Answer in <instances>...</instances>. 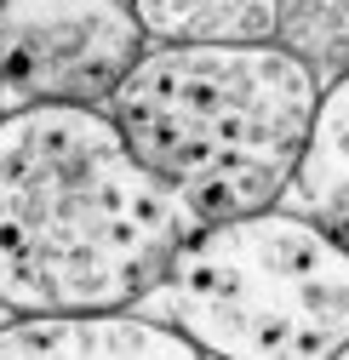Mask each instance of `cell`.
<instances>
[{"mask_svg":"<svg viewBox=\"0 0 349 360\" xmlns=\"http://www.w3.org/2000/svg\"><path fill=\"white\" fill-rule=\"evenodd\" d=\"M275 40L321 80L349 75V0H281Z\"/></svg>","mask_w":349,"mask_h":360,"instance_id":"ba28073f","label":"cell"},{"mask_svg":"<svg viewBox=\"0 0 349 360\" xmlns=\"http://www.w3.org/2000/svg\"><path fill=\"white\" fill-rule=\"evenodd\" d=\"M298 217H310L315 229L349 246V75L321 86V103L310 120V143H303L292 184L281 195Z\"/></svg>","mask_w":349,"mask_h":360,"instance_id":"8992f818","label":"cell"},{"mask_svg":"<svg viewBox=\"0 0 349 360\" xmlns=\"http://www.w3.org/2000/svg\"><path fill=\"white\" fill-rule=\"evenodd\" d=\"M315 103L321 75L281 40H149L109 115L195 223H217L281 206Z\"/></svg>","mask_w":349,"mask_h":360,"instance_id":"7a4b0ae2","label":"cell"},{"mask_svg":"<svg viewBox=\"0 0 349 360\" xmlns=\"http://www.w3.org/2000/svg\"><path fill=\"white\" fill-rule=\"evenodd\" d=\"M149 40H275L281 0H132Z\"/></svg>","mask_w":349,"mask_h":360,"instance_id":"52a82bcc","label":"cell"},{"mask_svg":"<svg viewBox=\"0 0 349 360\" xmlns=\"http://www.w3.org/2000/svg\"><path fill=\"white\" fill-rule=\"evenodd\" d=\"M149 52L132 0H0V98L109 109Z\"/></svg>","mask_w":349,"mask_h":360,"instance_id":"277c9868","label":"cell"},{"mask_svg":"<svg viewBox=\"0 0 349 360\" xmlns=\"http://www.w3.org/2000/svg\"><path fill=\"white\" fill-rule=\"evenodd\" d=\"M195 360L178 321H144L132 309H52L12 314L0 326V360Z\"/></svg>","mask_w":349,"mask_h":360,"instance_id":"5b68a950","label":"cell"},{"mask_svg":"<svg viewBox=\"0 0 349 360\" xmlns=\"http://www.w3.org/2000/svg\"><path fill=\"white\" fill-rule=\"evenodd\" d=\"M166 309L201 354H349V246L292 206L195 223L166 275Z\"/></svg>","mask_w":349,"mask_h":360,"instance_id":"3957f363","label":"cell"},{"mask_svg":"<svg viewBox=\"0 0 349 360\" xmlns=\"http://www.w3.org/2000/svg\"><path fill=\"white\" fill-rule=\"evenodd\" d=\"M195 212L132 155L109 109L0 115V309H138L172 275Z\"/></svg>","mask_w":349,"mask_h":360,"instance_id":"6da1fadb","label":"cell"}]
</instances>
